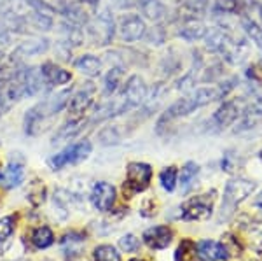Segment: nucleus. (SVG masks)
I'll use <instances>...</instances> for the list:
<instances>
[{
  "label": "nucleus",
  "mask_w": 262,
  "mask_h": 261,
  "mask_svg": "<svg viewBox=\"0 0 262 261\" xmlns=\"http://www.w3.org/2000/svg\"><path fill=\"white\" fill-rule=\"evenodd\" d=\"M219 98H222L219 88H198L191 95L184 96V98H179L177 102H173L170 107L166 109V112H164L158 121V132H161L164 126L168 123H171V121L189 116L191 112L196 111V109L205 107V105H208L210 102L219 100Z\"/></svg>",
  "instance_id": "1"
},
{
  "label": "nucleus",
  "mask_w": 262,
  "mask_h": 261,
  "mask_svg": "<svg viewBox=\"0 0 262 261\" xmlns=\"http://www.w3.org/2000/svg\"><path fill=\"white\" fill-rule=\"evenodd\" d=\"M86 32L96 48L112 44L114 35H116V21H114L111 9L103 7L95 16H91V19L86 25Z\"/></svg>",
  "instance_id": "2"
},
{
  "label": "nucleus",
  "mask_w": 262,
  "mask_h": 261,
  "mask_svg": "<svg viewBox=\"0 0 262 261\" xmlns=\"http://www.w3.org/2000/svg\"><path fill=\"white\" fill-rule=\"evenodd\" d=\"M152 179V168L147 163H140V162H133L129 163L128 168H126V180L124 186H122V191H124V198L126 196H133L137 193H142L149 188Z\"/></svg>",
  "instance_id": "3"
},
{
  "label": "nucleus",
  "mask_w": 262,
  "mask_h": 261,
  "mask_svg": "<svg viewBox=\"0 0 262 261\" xmlns=\"http://www.w3.org/2000/svg\"><path fill=\"white\" fill-rule=\"evenodd\" d=\"M215 191L205 193V195L192 196L182 205V219L185 221H205L212 216Z\"/></svg>",
  "instance_id": "4"
},
{
  "label": "nucleus",
  "mask_w": 262,
  "mask_h": 261,
  "mask_svg": "<svg viewBox=\"0 0 262 261\" xmlns=\"http://www.w3.org/2000/svg\"><path fill=\"white\" fill-rule=\"evenodd\" d=\"M91 151H93V146L90 140L75 142V144H70L69 147H65L61 153L54 154L53 159H51V165H53L54 170H61V168H65L69 165H75V163L84 162V159L91 154Z\"/></svg>",
  "instance_id": "5"
},
{
  "label": "nucleus",
  "mask_w": 262,
  "mask_h": 261,
  "mask_svg": "<svg viewBox=\"0 0 262 261\" xmlns=\"http://www.w3.org/2000/svg\"><path fill=\"white\" fill-rule=\"evenodd\" d=\"M255 189V184L247 179H231L224 191V204H222V216L231 214L236 205L242 204L248 195Z\"/></svg>",
  "instance_id": "6"
},
{
  "label": "nucleus",
  "mask_w": 262,
  "mask_h": 261,
  "mask_svg": "<svg viewBox=\"0 0 262 261\" xmlns=\"http://www.w3.org/2000/svg\"><path fill=\"white\" fill-rule=\"evenodd\" d=\"M117 96L124 102V105L128 107V111L138 107L145 102L147 98V84L143 81V77L133 74L126 79V83L122 84L121 91H117Z\"/></svg>",
  "instance_id": "7"
},
{
  "label": "nucleus",
  "mask_w": 262,
  "mask_h": 261,
  "mask_svg": "<svg viewBox=\"0 0 262 261\" xmlns=\"http://www.w3.org/2000/svg\"><path fill=\"white\" fill-rule=\"evenodd\" d=\"M95 95H96V86L91 81L82 83L77 90L72 91L69 105H67L70 116L72 117H82L88 111H90L93 102H95Z\"/></svg>",
  "instance_id": "8"
},
{
  "label": "nucleus",
  "mask_w": 262,
  "mask_h": 261,
  "mask_svg": "<svg viewBox=\"0 0 262 261\" xmlns=\"http://www.w3.org/2000/svg\"><path fill=\"white\" fill-rule=\"evenodd\" d=\"M117 32H119V37L124 42L142 41L147 32L145 19L138 14H133V12L122 14L119 23H117Z\"/></svg>",
  "instance_id": "9"
},
{
  "label": "nucleus",
  "mask_w": 262,
  "mask_h": 261,
  "mask_svg": "<svg viewBox=\"0 0 262 261\" xmlns=\"http://www.w3.org/2000/svg\"><path fill=\"white\" fill-rule=\"evenodd\" d=\"M49 49V41L46 37H35V39H27L23 41L19 46H16V49L11 54V62L12 63H19L25 58H32L37 54H42Z\"/></svg>",
  "instance_id": "10"
},
{
  "label": "nucleus",
  "mask_w": 262,
  "mask_h": 261,
  "mask_svg": "<svg viewBox=\"0 0 262 261\" xmlns=\"http://www.w3.org/2000/svg\"><path fill=\"white\" fill-rule=\"evenodd\" d=\"M51 116L46 112L44 105H42V102H39L37 105H33V107H30L27 111V114H25V133L27 135H39V133L42 132V130L46 128V125L49 123Z\"/></svg>",
  "instance_id": "11"
},
{
  "label": "nucleus",
  "mask_w": 262,
  "mask_h": 261,
  "mask_svg": "<svg viewBox=\"0 0 262 261\" xmlns=\"http://www.w3.org/2000/svg\"><path fill=\"white\" fill-rule=\"evenodd\" d=\"M91 202L95 205V209H98L100 212H107L112 209L114 202H116V188L107 180H100L95 184L91 191Z\"/></svg>",
  "instance_id": "12"
},
{
  "label": "nucleus",
  "mask_w": 262,
  "mask_h": 261,
  "mask_svg": "<svg viewBox=\"0 0 262 261\" xmlns=\"http://www.w3.org/2000/svg\"><path fill=\"white\" fill-rule=\"evenodd\" d=\"M40 69V74H42V79L48 86H63V84L70 83L72 81V72L67 69H63L58 63L54 62H44L42 65L39 67Z\"/></svg>",
  "instance_id": "13"
},
{
  "label": "nucleus",
  "mask_w": 262,
  "mask_h": 261,
  "mask_svg": "<svg viewBox=\"0 0 262 261\" xmlns=\"http://www.w3.org/2000/svg\"><path fill=\"white\" fill-rule=\"evenodd\" d=\"M239 117V107L234 100H227V102L221 104V107L213 112L212 116V123L215 126V130H224L229 125L234 123Z\"/></svg>",
  "instance_id": "14"
},
{
  "label": "nucleus",
  "mask_w": 262,
  "mask_h": 261,
  "mask_svg": "<svg viewBox=\"0 0 262 261\" xmlns=\"http://www.w3.org/2000/svg\"><path fill=\"white\" fill-rule=\"evenodd\" d=\"M60 14L63 16V19L70 21V23L81 25V27H86L88 21L91 19V14L84 9L82 2H61L60 4Z\"/></svg>",
  "instance_id": "15"
},
{
  "label": "nucleus",
  "mask_w": 262,
  "mask_h": 261,
  "mask_svg": "<svg viewBox=\"0 0 262 261\" xmlns=\"http://www.w3.org/2000/svg\"><path fill=\"white\" fill-rule=\"evenodd\" d=\"M173 238V231L168 226H152L143 233V242L150 249H164L170 246Z\"/></svg>",
  "instance_id": "16"
},
{
  "label": "nucleus",
  "mask_w": 262,
  "mask_h": 261,
  "mask_svg": "<svg viewBox=\"0 0 262 261\" xmlns=\"http://www.w3.org/2000/svg\"><path fill=\"white\" fill-rule=\"evenodd\" d=\"M25 180V167L21 162H14L11 159V163L0 172V184L4 188H18Z\"/></svg>",
  "instance_id": "17"
},
{
  "label": "nucleus",
  "mask_w": 262,
  "mask_h": 261,
  "mask_svg": "<svg viewBox=\"0 0 262 261\" xmlns=\"http://www.w3.org/2000/svg\"><path fill=\"white\" fill-rule=\"evenodd\" d=\"M206 32H208V28L205 27V23L196 18H185L179 27V35L189 42L203 39L206 35Z\"/></svg>",
  "instance_id": "18"
},
{
  "label": "nucleus",
  "mask_w": 262,
  "mask_h": 261,
  "mask_svg": "<svg viewBox=\"0 0 262 261\" xmlns=\"http://www.w3.org/2000/svg\"><path fill=\"white\" fill-rule=\"evenodd\" d=\"M137 6L143 14V18L154 21V23H159L168 16V7L161 0H137Z\"/></svg>",
  "instance_id": "19"
},
{
  "label": "nucleus",
  "mask_w": 262,
  "mask_h": 261,
  "mask_svg": "<svg viewBox=\"0 0 262 261\" xmlns=\"http://www.w3.org/2000/svg\"><path fill=\"white\" fill-rule=\"evenodd\" d=\"M198 256H200L201 261H221L226 259L227 251L222 244L213 242V240H203L200 246H198Z\"/></svg>",
  "instance_id": "20"
},
{
  "label": "nucleus",
  "mask_w": 262,
  "mask_h": 261,
  "mask_svg": "<svg viewBox=\"0 0 262 261\" xmlns=\"http://www.w3.org/2000/svg\"><path fill=\"white\" fill-rule=\"evenodd\" d=\"M74 67L79 70L81 74L88 75V77H96L101 74V60L95 54H81L77 60L74 62Z\"/></svg>",
  "instance_id": "21"
},
{
  "label": "nucleus",
  "mask_w": 262,
  "mask_h": 261,
  "mask_svg": "<svg viewBox=\"0 0 262 261\" xmlns=\"http://www.w3.org/2000/svg\"><path fill=\"white\" fill-rule=\"evenodd\" d=\"M61 41L69 44L70 48H77L84 42V30L81 25L70 23V21H61Z\"/></svg>",
  "instance_id": "22"
},
{
  "label": "nucleus",
  "mask_w": 262,
  "mask_h": 261,
  "mask_svg": "<svg viewBox=\"0 0 262 261\" xmlns=\"http://www.w3.org/2000/svg\"><path fill=\"white\" fill-rule=\"evenodd\" d=\"M84 244H86V240H84L82 235L74 231V233H69L61 238V251L69 259H74V258H77V256H81Z\"/></svg>",
  "instance_id": "23"
},
{
  "label": "nucleus",
  "mask_w": 262,
  "mask_h": 261,
  "mask_svg": "<svg viewBox=\"0 0 262 261\" xmlns=\"http://www.w3.org/2000/svg\"><path fill=\"white\" fill-rule=\"evenodd\" d=\"M84 125H86V121H84L82 117H72V119L67 121L63 126H60V130H58L56 135L53 138V144H60L63 140H70L72 137H75L81 132L84 128Z\"/></svg>",
  "instance_id": "24"
},
{
  "label": "nucleus",
  "mask_w": 262,
  "mask_h": 261,
  "mask_svg": "<svg viewBox=\"0 0 262 261\" xmlns=\"http://www.w3.org/2000/svg\"><path fill=\"white\" fill-rule=\"evenodd\" d=\"M122 77H124V67L122 65H112L108 69V72L105 74L103 79V90L105 95H116L119 91L121 84H122Z\"/></svg>",
  "instance_id": "25"
},
{
  "label": "nucleus",
  "mask_w": 262,
  "mask_h": 261,
  "mask_svg": "<svg viewBox=\"0 0 262 261\" xmlns=\"http://www.w3.org/2000/svg\"><path fill=\"white\" fill-rule=\"evenodd\" d=\"M198 174H200V165L194 162H189L185 163L184 168H182L180 172V186H182V191L187 193L189 189L192 188L194 180H196Z\"/></svg>",
  "instance_id": "26"
},
{
  "label": "nucleus",
  "mask_w": 262,
  "mask_h": 261,
  "mask_svg": "<svg viewBox=\"0 0 262 261\" xmlns=\"http://www.w3.org/2000/svg\"><path fill=\"white\" fill-rule=\"evenodd\" d=\"M175 261H198V249L196 244L189 238L180 242V246L177 247L175 252Z\"/></svg>",
  "instance_id": "27"
},
{
  "label": "nucleus",
  "mask_w": 262,
  "mask_h": 261,
  "mask_svg": "<svg viewBox=\"0 0 262 261\" xmlns=\"http://www.w3.org/2000/svg\"><path fill=\"white\" fill-rule=\"evenodd\" d=\"M27 19H28V25L35 28V30L48 32L53 28V16L51 14H42V12L32 11L30 14L27 16Z\"/></svg>",
  "instance_id": "28"
},
{
  "label": "nucleus",
  "mask_w": 262,
  "mask_h": 261,
  "mask_svg": "<svg viewBox=\"0 0 262 261\" xmlns=\"http://www.w3.org/2000/svg\"><path fill=\"white\" fill-rule=\"evenodd\" d=\"M32 242L37 249H46V247H49L54 242V235L48 226H40V228H37L32 233Z\"/></svg>",
  "instance_id": "29"
},
{
  "label": "nucleus",
  "mask_w": 262,
  "mask_h": 261,
  "mask_svg": "<svg viewBox=\"0 0 262 261\" xmlns=\"http://www.w3.org/2000/svg\"><path fill=\"white\" fill-rule=\"evenodd\" d=\"M177 179H179V172H177V167H166L164 170L159 174V180H161V186L166 189V191H173L177 186Z\"/></svg>",
  "instance_id": "30"
},
{
  "label": "nucleus",
  "mask_w": 262,
  "mask_h": 261,
  "mask_svg": "<svg viewBox=\"0 0 262 261\" xmlns=\"http://www.w3.org/2000/svg\"><path fill=\"white\" fill-rule=\"evenodd\" d=\"M95 259L96 261H121V256L112 246H100L95 249Z\"/></svg>",
  "instance_id": "31"
},
{
  "label": "nucleus",
  "mask_w": 262,
  "mask_h": 261,
  "mask_svg": "<svg viewBox=\"0 0 262 261\" xmlns=\"http://www.w3.org/2000/svg\"><path fill=\"white\" fill-rule=\"evenodd\" d=\"M100 142L105 146H111V144H117V142L121 140V135L117 133V128L116 126H107V128H103L100 132Z\"/></svg>",
  "instance_id": "32"
},
{
  "label": "nucleus",
  "mask_w": 262,
  "mask_h": 261,
  "mask_svg": "<svg viewBox=\"0 0 262 261\" xmlns=\"http://www.w3.org/2000/svg\"><path fill=\"white\" fill-rule=\"evenodd\" d=\"M239 9L238 0H215V11L222 14H234Z\"/></svg>",
  "instance_id": "33"
},
{
  "label": "nucleus",
  "mask_w": 262,
  "mask_h": 261,
  "mask_svg": "<svg viewBox=\"0 0 262 261\" xmlns=\"http://www.w3.org/2000/svg\"><path fill=\"white\" fill-rule=\"evenodd\" d=\"M164 30H163V27H152V28H147V32H145V35H143V39L145 41H149L150 44H163L164 42Z\"/></svg>",
  "instance_id": "34"
},
{
  "label": "nucleus",
  "mask_w": 262,
  "mask_h": 261,
  "mask_svg": "<svg viewBox=\"0 0 262 261\" xmlns=\"http://www.w3.org/2000/svg\"><path fill=\"white\" fill-rule=\"evenodd\" d=\"M14 231V217L7 216L0 219V242L7 240Z\"/></svg>",
  "instance_id": "35"
},
{
  "label": "nucleus",
  "mask_w": 262,
  "mask_h": 261,
  "mask_svg": "<svg viewBox=\"0 0 262 261\" xmlns=\"http://www.w3.org/2000/svg\"><path fill=\"white\" fill-rule=\"evenodd\" d=\"M119 246H121V249L122 251H126V252H135L140 247V240H138L135 235H124V237L119 240Z\"/></svg>",
  "instance_id": "36"
},
{
  "label": "nucleus",
  "mask_w": 262,
  "mask_h": 261,
  "mask_svg": "<svg viewBox=\"0 0 262 261\" xmlns=\"http://www.w3.org/2000/svg\"><path fill=\"white\" fill-rule=\"evenodd\" d=\"M238 156L236 154H232V153H226L224 154V158H222V170H226V172H229V174H232V172H236L238 170Z\"/></svg>",
  "instance_id": "37"
},
{
  "label": "nucleus",
  "mask_w": 262,
  "mask_h": 261,
  "mask_svg": "<svg viewBox=\"0 0 262 261\" xmlns=\"http://www.w3.org/2000/svg\"><path fill=\"white\" fill-rule=\"evenodd\" d=\"M112 4L119 9H129V7L137 6V0H112Z\"/></svg>",
  "instance_id": "38"
},
{
  "label": "nucleus",
  "mask_w": 262,
  "mask_h": 261,
  "mask_svg": "<svg viewBox=\"0 0 262 261\" xmlns=\"http://www.w3.org/2000/svg\"><path fill=\"white\" fill-rule=\"evenodd\" d=\"M253 204H255V205H257V207H260V209H262V193H260V195H259V196H257V198H255V200H253Z\"/></svg>",
  "instance_id": "39"
},
{
  "label": "nucleus",
  "mask_w": 262,
  "mask_h": 261,
  "mask_svg": "<svg viewBox=\"0 0 262 261\" xmlns=\"http://www.w3.org/2000/svg\"><path fill=\"white\" fill-rule=\"evenodd\" d=\"M79 2H82V4H96L98 0H79Z\"/></svg>",
  "instance_id": "40"
},
{
  "label": "nucleus",
  "mask_w": 262,
  "mask_h": 261,
  "mask_svg": "<svg viewBox=\"0 0 262 261\" xmlns=\"http://www.w3.org/2000/svg\"><path fill=\"white\" fill-rule=\"evenodd\" d=\"M0 65H2V51H0Z\"/></svg>",
  "instance_id": "41"
},
{
  "label": "nucleus",
  "mask_w": 262,
  "mask_h": 261,
  "mask_svg": "<svg viewBox=\"0 0 262 261\" xmlns=\"http://www.w3.org/2000/svg\"><path fill=\"white\" fill-rule=\"evenodd\" d=\"M131 261H142V259H131Z\"/></svg>",
  "instance_id": "42"
},
{
  "label": "nucleus",
  "mask_w": 262,
  "mask_h": 261,
  "mask_svg": "<svg viewBox=\"0 0 262 261\" xmlns=\"http://www.w3.org/2000/svg\"><path fill=\"white\" fill-rule=\"evenodd\" d=\"M260 159H262V151H260Z\"/></svg>",
  "instance_id": "43"
},
{
  "label": "nucleus",
  "mask_w": 262,
  "mask_h": 261,
  "mask_svg": "<svg viewBox=\"0 0 262 261\" xmlns=\"http://www.w3.org/2000/svg\"><path fill=\"white\" fill-rule=\"evenodd\" d=\"M260 254H262V246H260Z\"/></svg>",
  "instance_id": "44"
},
{
  "label": "nucleus",
  "mask_w": 262,
  "mask_h": 261,
  "mask_svg": "<svg viewBox=\"0 0 262 261\" xmlns=\"http://www.w3.org/2000/svg\"><path fill=\"white\" fill-rule=\"evenodd\" d=\"M46 2H49V0H46Z\"/></svg>",
  "instance_id": "45"
}]
</instances>
